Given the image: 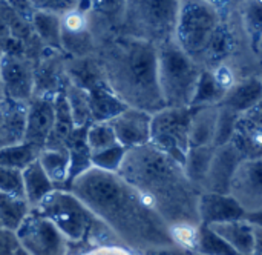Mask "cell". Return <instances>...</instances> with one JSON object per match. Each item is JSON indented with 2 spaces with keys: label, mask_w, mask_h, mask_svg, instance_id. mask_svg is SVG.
I'll list each match as a JSON object with an SVG mask.
<instances>
[{
  "label": "cell",
  "mask_w": 262,
  "mask_h": 255,
  "mask_svg": "<svg viewBox=\"0 0 262 255\" xmlns=\"http://www.w3.org/2000/svg\"><path fill=\"white\" fill-rule=\"evenodd\" d=\"M72 255H137L135 251L129 249L124 245L112 243V245H97V246H89L81 251H77Z\"/></svg>",
  "instance_id": "37"
},
{
  "label": "cell",
  "mask_w": 262,
  "mask_h": 255,
  "mask_svg": "<svg viewBox=\"0 0 262 255\" xmlns=\"http://www.w3.org/2000/svg\"><path fill=\"white\" fill-rule=\"evenodd\" d=\"M126 152H127L126 148H123L121 145H117V146L101 151L98 154H92L91 165L95 169L111 172V174H118V171L123 165V160L126 157Z\"/></svg>",
  "instance_id": "33"
},
{
  "label": "cell",
  "mask_w": 262,
  "mask_h": 255,
  "mask_svg": "<svg viewBox=\"0 0 262 255\" xmlns=\"http://www.w3.org/2000/svg\"><path fill=\"white\" fill-rule=\"evenodd\" d=\"M213 152H215V146L190 148L187 152V157L184 162V171H186L187 179L198 189L200 194L204 189Z\"/></svg>",
  "instance_id": "26"
},
{
  "label": "cell",
  "mask_w": 262,
  "mask_h": 255,
  "mask_svg": "<svg viewBox=\"0 0 262 255\" xmlns=\"http://www.w3.org/2000/svg\"><path fill=\"white\" fill-rule=\"evenodd\" d=\"M262 103V77L249 75L238 80L226 94L221 102V108H226L239 117L255 109Z\"/></svg>",
  "instance_id": "17"
},
{
  "label": "cell",
  "mask_w": 262,
  "mask_h": 255,
  "mask_svg": "<svg viewBox=\"0 0 262 255\" xmlns=\"http://www.w3.org/2000/svg\"><path fill=\"white\" fill-rule=\"evenodd\" d=\"M32 212V208L25 199L9 197L0 194V226L17 232L28 215Z\"/></svg>",
  "instance_id": "28"
},
{
  "label": "cell",
  "mask_w": 262,
  "mask_h": 255,
  "mask_svg": "<svg viewBox=\"0 0 262 255\" xmlns=\"http://www.w3.org/2000/svg\"><path fill=\"white\" fill-rule=\"evenodd\" d=\"M94 58L109 88L126 106L152 115L166 108L155 45L117 32L98 45Z\"/></svg>",
  "instance_id": "3"
},
{
  "label": "cell",
  "mask_w": 262,
  "mask_h": 255,
  "mask_svg": "<svg viewBox=\"0 0 262 255\" xmlns=\"http://www.w3.org/2000/svg\"><path fill=\"white\" fill-rule=\"evenodd\" d=\"M38 163L43 171L54 183L57 189H66L71 175V154L68 148L60 149H48L43 148L38 157Z\"/></svg>",
  "instance_id": "22"
},
{
  "label": "cell",
  "mask_w": 262,
  "mask_h": 255,
  "mask_svg": "<svg viewBox=\"0 0 262 255\" xmlns=\"http://www.w3.org/2000/svg\"><path fill=\"white\" fill-rule=\"evenodd\" d=\"M177 45L203 69L226 65L236 42L224 9L212 2H180Z\"/></svg>",
  "instance_id": "4"
},
{
  "label": "cell",
  "mask_w": 262,
  "mask_h": 255,
  "mask_svg": "<svg viewBox=\"0 0 262 255\" xmlns=\"http://www.w3.org/2000/svg\"><path fill=\"white\" fill-rule=\"evenodd\" d=\"M86 143L92 154H98L101 151H106L109 148H114L118 145L115 132L109 122H94L88 126L86 131Z\"/></svg>",
  "instance_id": "31"
},
{
  "label": "cell",
  "mask_w": 262,
  "mask_h": 255,
  "mask_svg": "<svg viewBox=\"0 0 262 255\" xmlns=\"http://www.w3.org/2000/svg\"><path fill=\"white\" fill-rule=\"evenodd\" d=\"M75 129H77V126L74 123L68 100L64 97V92L61 91L55 97V123H54L52 132H51L45 148H48V149L66 148V145L71 140Z\"/></svg>",
  "instance_id": "23"
},
{
  "label": "cell",
  "mask_w": 262,
  "mask_h": 255,
  "mask_svg": "<svg viewBox=\"0 0 262 255\" xmlns=\"http://www.w3.org/2000/svg\"><path fill=\"white\" fill-rule=\"evenodd\" d=\"M15 255H29V254H28V252H25V251H23V249L20 248V249H18V251L15 252Z\"/></svg>",
  "instance_id": "43"
},
{
  "label": "cell",
  "mask_w": 262,
  "mask_h": 255,
  "mask_svg": "<svg viewBox=\"0 0 262 255\" xmlns=\"http://www.w3.org/2000/svg\"><path fill=\"white\" fill-rule=\"evenodd\" d=\"M20 249L17 234L0 226V255H15Z\"/></svg>",
  "instance_id": "38"
},
{
  "label": "cell",
  "mask_w": 262,
  "mask_h": 255,
  "mask_svg": "<svg viewBox=\"0 0 262 255\" xmlns=\"http://www.w3.org/2000/svg\"><path fill=\"white\" fill-rule=\"evenodd\" d=\"M118 175L150 203L169 228L201 225L198 189L187 179L184 166L154 145L127 149Z\"/></svg>",
  "instance_id": "2"
},
{
  "label": "cell",
  "mask_w": 262,
  "mask_h": 255,
  "mask_svg": "<svg viewBox=\"0 0 262 255\" xmlns=\"http://www.w3.org/2000/svg\"><path fill=\"white\" fill-rule=\"evenodd\" d=\"M0 194L17 197V199H25L23 172L0 166Z\"/></svg>",
  "instance_id": "35"
},
{
  "label": "cell",
  "mask_w": 262,
  "mask_h": 255,
  "mask_svg": "<svg viewBox=\"0 0 262 255\" xmlns=\"http://www.w3.org/2000/svg\"><path fill=\"white\" fill-rule=\"evenodd\" d=\"M246 220L252 225V226H258L262 228V209L258 212H253V214H247L246 215Z\"/></svg>",
  "instance_id": "40"
},
{
  "label": "cell",
  "mask_w": 262,
  "mask_h": 255,
  "mask_svg": "<svg viewBox=\"0 0 262 255\" xmlns=\"http://www.w3.org/2000/svg\"><path fill=\"white\" fill-rule=\"evenodd\" d=\"M37 62L20 54H0V75L6 99L29 103L34 95Z\"/></svg>",
  "instance_id": "10"
},
{
  "label": "cell",
  "mask_w": 262,
  "mask_h": 255,
  "mask_svg": "<svg viewBox=\"0 0 262 255\" xmlns=\"http://www.w3.org/2000/svg\"><path fill=\"white\" fill-rule=\"evenodd\" d=\"M84 89L88 91V95H89L92 123L94 122H111L114 117H117L120 112H123L126 108H129L114 94V91L106 83L104 77L97 79Z\"/></svg>",
  "instance_id": "19"
},
{
  "label": "cell",
  "mask_w": 262,
  "mask_h": 255,
  "mask_svg": "<svg viewBox=\"0 0 262 255\" xmlns=\"http://www.w3.org/2000/svg\"><path fill=\"white\" fill-rule=\"evenodd\" d=\"M31 25L45 49L61 51V17L45 11L32 9Z\"/></svg>",
  "instance_id": "25"
},
{
  "label": "cell",
  "mask_w": 262,
  "mask_h": 255,
  "mask_svg": "<svg viewBox=\"0 0 262 255\" xmlns=\"http://www.w3.org/2000/svg\"><path fill=\"white\" fill-rule=\"evenodd\" d=\"M5 99V92H3V85H2V75H0V100Z\"/></svg>",
  "instance_id": "42"
},
{
  "label": "cell",
  "mask_w": 262,
  "mask_h": 255,
  "mask_svg": "<svg viewBox=\"0 0 262 255\" xmlns=\"http://www.w3.org/2000/svg\"><path fill=\"white\" fill-rule=\"evenodd\" d=\"M239 119L241 117L238 114H235V112L220 106L218 123H216V135H215V143H213L215 148L227 145V143L232 142Z\"/></svg>",
  "instance_id": "34"
},
{
  "label": "cell",
  "mask_w": 262,
  "mask_h": 255,
  "mask_svg": "<svg viewBox=\"0 0 262 255\" xmlns=\"http://www.w3.org/2000/svg\"><path fill=\"white\" fill-rule=\"evenodd\" d=\"M23 188H25V199L32 209L37 205H40L51 192L57 189L54 183L49 180V177L46 175V172L43 171L38 160L29 165L23 171Z\"/></svg>",
  "instance_id": "24"
},
{
  "label": "cell",
  "mask_w": 262,
  "mask_h": 255,
  "mask_svg": "<svg viewBox=\"0 0 262 255\" xmlns=\"http://www.w3.org/2000/svg\"><path fill=\"white\" fill-rule=\"evenodd\" d=\"M255 54H256V55H258V58H259V68H261V71H262V40L259 42V45H258V48H256V52H255Z\"/></svg>",
  "instance_id": "41"
},
{
  "label": "cell",
  "mask_w": 262,
  "mask_h": 255,
  "mask_svg": "<svg viewBox=\"0 0 262 255\" xmlns=\"http://www.w3.org/2000/svg\"><path fill=\"white\" fill-rule=\"evenodd\" d=\"M20 248L29 255H71V243L45 217L34 211L15 232Z\"/></svg>",
  "instance_id": "9"
},
{
  "label": "cell",
  "mask_w": 262,
  "mask_h": 255,
  "mask_svg": "<svg viewBox=\"0 0 262 255\" xmlns=\"http://www.w3.org/2000/svg\"><path fill=\"white\" fill-rule=\"evenodd\" d=\"M68 191L75 194L129 249L158 252L177 248L167 223L118 174L91 168L78 175Z\"/></svg>",
  "instance_id": "1"
},
{
  "label": "cell",
  "mask_w": 262,
  "mask_h": 255,
  "mask_svg": "<svg viewBox=\"0 0 262 255\" xmlns=\"http://www.w3.org/2000/svg\"><path fill=\"white\" fill-rule=\"evenodd\" d=\"M180 2H126L121 34L155 46L175 38Z\"/></svg>",
  "instance_id": "7"
},
{
  "label": "cell",
  "mask_w": 262,
  "mask_h": 255,
  "mask_svg": "<svg viewBox=\"0 0 262 255\" xmlns=\"http://www.w3.org/2000/svg\"><path fill=\"white\" fill-rule=\"evenodd\" d=\"M239 15L250 49L256 52V48L262 40V2H246Z\"/></svg>",
  "instance_id": "30"
},
{
  "label": "cell",
  "mask_w": 262,
  "mask_h": 255,
  "mask_svg": "<svg viewBox=\"0 0 262 255\" xmlns=\"http://www.w3.org/2000/svg\"><path fill=\"white\" fill-rule=\"evenodd\" d=\"M218 114H220V106L192 108L190 129H189L190 148L213 146L215 135H216Z\"/></svg>",
  "instance_id": "20"
},
{
  "label": "cell",
  "mask_w": 262,
  "mask_h": 255,
  "mask_svg": "<svg viewBox=\"0 0 262 255\" xmlns=\"http://www.w3.org/2000/svg\"><path fill=\"white\" fill-rule=\"evenodd\" d=\"M246 160L233 142L215 148L209 174L203 192H216V194H230V183L235 175L236 168L241 162ZM201 192V194H203Z\"/></svg>",
  "instance_id": "13"
},
{
  "label": "cell",
  "mask_w": 262,
  "mask_h": 255,
  "mask_svg": "<svg viewBox=\"0 0 262 255\" xmlns=\"http://www.w3.org/2000/svg\"><path fill=\"white\" fill-rule=\"evenodd\" d=\"M80 2H64V0H43V2H31L32 9L45 11L49 14H55L58 17H63L64 14L77 9Z\"/></svg>",
  "instance_id": "36"
},
{
  "label": "cell",
  "mask_w": 262,
  "mask_h": 255,
  "mask_svg": "<svg viewBox=\"0 0 262 255\" xmlns=\"http://www.w3.org/2000/svg\"><path fill=\"white\" fill-rule=\"evenodd\" d=\"M157 51L158 80L166 108H190L204 69L177 45L175 38L158 45Z\"/></svg>",
  "instance_id": "6"
},
{
  "label": "cell",
  "mask_w": 262,
  "mask_h": 255,
  "mask_svg": "<svg viewBox=\"0 0 262 255\" xmlns=\"http://www.w3.org/2000/svg\"><path fill=\"white\" fill-rule=\"evenodd\" d=\"M55 123V99L32 97L28 103L25 142L45 148Z\"/></svg>",
  "instance_id": "14"
},
{
  "label": "cell",
  "mask_w": 262,
  "mask_h": 255,
  "mask_svg": "<svg viewBox=\"0 0 262 255\" xmlns=\"http://www.w3.org/2000/svg\"><path fill=\"white\" fill-rule=\"evenodd\" d=\"M196 252L201 255H238L207 225H200Z\"/></svg>",
  "instance_id": "32"
},
{
  "label": "cell",
  "mask_w": 262,
  "mask_h": 255,
  "mask_svg": "<svg viewBox=\"0 0 262 255\" xmlns=\"http://www.w3.org/2000/svg\"><path fill=\"white\" fill-rule=\"evenodd\" d=\"M190 115L192 108H164L152 115L150 145L183 166L190 149Z\"/></svg>",
  "instance_id": "8"
},
{
  "label": "cell",
  "mask_w": 262,
  "mask_h": 255,
  "mask_svg": "<svg viewBox=\"0 0 262 255\" xmlns=\"http://www.w3.org/2000/svg\"><path fill=\"white\" fill-rule=\"evenodd\" d=\"M198 215L203 225H218L246 220V211L230 194L203 192L198 200Z\"/></svg>",
  "instance_id": "15"
},
{
  "label": "cell",
  "mask_w": 262,
  "mask_h": 255,
  "mask_svg": "<svg viewBox=\"0 0 262 255\" xmlns=\"http://www.w3.org/2000/svg\"><path fill=\"white\" fill-rule=\"evenodd\" d=\"M109 125L112 126L118 145L126 149L140 148L150 143L152 129V114L137 109L126 108L117 117H114Z\"/></svg>",
  "instance_id": "12"
},
{
  "label": "cell",
  "mask_w": 262,
  "mask_h": 255,
  "mask_svg": "<svg viewBox=\"0 0 262 255\" xmlns=\"http://www.w3.org/2000/svg\"><path fill=\"white\" fill-rule=\"evenodd\" d=\"M210 228L238 255H253L255 231H253V226L247 220L210 225Z\"/></svg>",
  "instance_id": "21"
},
{
  "label": "cell",
  "mask_w": 262,
  "mask_h": 255,
  "mask_svg": "<svg viewBox=\"0 0 262 255\" xmlns=\"http://www.w3.org/2000/svg\"><path fill=\"white\" fill-rule=\"evenodd\" d=\"M64 97L68 100L74 123L77 128H84L92 123V114H91V105H89V95L88 91L80 88L78 85L72 83L69 79L64 85Z\"/></svg>",
  "instance_id": "27"
},
{
  "label": "cell",
  "mask_w": 262,
  "mask_h": 255,
  "mask_svg": "<svg viewBox=\"0 0 262 255\" xmlns=\"http://www.w3.org/2000/svg\"><path fill=\"white\" fill-rule=\"evenodd\" d=\"M26 115L28 103L6 97L0 100V149L25 142Z\"/></svg>",
  "instance_id": "16"
},
{
  "label": "cell",
  "mask_w": 262,
  "mask_h": 255,
  "mask_svg": "<svg viewBox=\"0 0 262 255\" xmlns=\"http://www.w3.org/2000/svg\"><path fill=\"white\" fill-rule=\"evenodd\" d=\"M41 151H43L41 148L26 142L0 149V166L23 172L29 165L38 160Z\"/></svg>",
  "instance_id": "29"
},
{
  "label": "cell",
  "mask_w": 262,
  "mask_h": 255,
  "mask_svg": "<svg viewBox=\"0 0 262 255\" xmlns=\"http://www.w3.org/2000/svg\"><path fill=\"white\" fill-rule=\"evenodd\" d=\"M233 85V79L226 71L221 72V69H204L190 108L220 106Z\"/></svg>",
  "instance_id": "18"
},
{
  "label": "cell",
  "mask_w": 262,
  "mask_h": 255,
  "mask_svg": "<svg viewBox=\"0 0 262 255\" xmlns=\"http://www.w3.org/2000/svg\"><path fill=\"white\" fill-rule=\"evenodd\" d=\"M230 195L246 214L262 209V159H246L236 168L230 183Z\"/></svg>",
  "instance_id": "11"
},
{
  "label": "cell",
  "mask_w": 262,
  "mask_h": 255,
  "mask_svg": "<svg viewBox=\"0 0 262 255\" xmlns=\"http://www.w3.org/2000/svg\"><path fill=\"white\" fill-rule=\"evenodd\" d=\"M48 219L71 243V255L97 245H123L92 211L71 191L55 189L32 209Z\"/></svg>",
  "instance_id": "5"
},
{
  "label": "cell",
  "mask_w": 262,
  "mask_h": 255,
  "mask_svg": "<svg viewBox=\"0 0 262 255\" xmlns=\"http://www.w3.org/2000/svg\"><path fill=\"white\" fill-rule=\"evenodd\" d=\"M255 231V249L253 255H262V228L253 226Z\"/></svg>",
  "instance_id": "39"
}]
</instances>
